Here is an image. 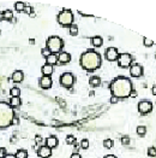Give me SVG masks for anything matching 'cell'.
Wrapping results in <instances>:
<instances>
[{
    "label": "cell",
    "mask_w": 156,
    "mask_h": 158,
    "mask_svg": "<svg viewBox=\"0 0 156 158\" xmlns=\"http://www.w3.org/2000/svg\"><path fill=\"white\" fill-rule=\"evenodd\" d=\"M35 141H36V144H40V142L42 141V138H41L40 135H36V138H35Z\"/></svg>",
    "instance_id": "8d00e7d4"
},
{
    "label": "cell",
    "mask_w": 156,
    "mask_h": 158,
    "mask_svg": "<svg viewBox=\"0 0 156 158\" xmlns=\"http://www.w3.org/2000/svg\"><path fill=\"white\" fill-rule=\"evenodd\" d=\"M117 62H118V65L120 68H123V69L124 68H129L132 64V56L130 53H121V54H119Z\"/></svg>",
    "instance_id": "8992f818"
},
{
    "label": "cell",
    "mask_w": 156,
    "mask_h": 158,
    "mask_svg": "<svg viewBox=\"0 0 156 158\" xmlns=\"http://www.w3.org/2000/svg\"><path fill=\"white\" fill-rule=\"evenodd\" d=\"M89 84L91 87H99V86H101V79L99 76H93L89 80Z\"/></svg>",
    "instance_id": "d6986e66"
},
{
    "label": "cell",
    "mask_w": 156,
    "mask_h": 158,
    "mask_svg": "<svg viewBox=\"0 0 156 158\" xmlns=\"http://www.w3.org/2000/svg\"><path fill=\"white\" fill-rule=\"evenodd\" d=\"M71 60V54L67 52H60L58 54V62L60 64H66Z\"/></svg>",
    "instance_id": "4fadbf2b"
},
{
    "label": "cell",
    "mask_w": 156,
    "mask_h": 158,
    "mask_svg": "<svg viewBox=\"0 0 156 158\" xmlns=\"http://www.w3.org/2000/svg\"><path fill=\"white\" fill-rule=\"evenodd\" d=\"M151 110H153V103L151 102H149V100H142V102L138 103V111L142 115L149 113Z\"/></svg>",
    "instance_id": "ba28073f"
},
{
    "label": "cell",
    "mask_w": 156,
    "mask_h": 158,
    "mask_svg": "<svg viewBox=\"0 0 156 158\" xmlns=\"http://www.w3.org/2000/svg\"><path fill=\"white\" fill-rule=\"evenodd\" d=\"M58 63V54H55V53H51L47 58H46V64H48V65H54V64H56Z\"/></svg>",
    "instance_id": "2e32d148"
},
{
    "label": "cell",
    "mask_w": 156,
    "mask_h": 158,
    "mask_svg": "<svg viewBox=\"0 0 156 158\" xmlns=\"http://www.w3.org/2000/svg\"><path fill=\"white\" fill-rule=\"evenodd\" d=\"M66 142H67L69 145H75V144H76V139H75L72 135H69V136L66 138Z\"/></svg>",
    "instance_id": "f1b7e54d"
},
{
    "label": "cell",
    "mask_w": 156,
    "mask_h": 158,
    "mask_svg": "<svg viewBox=\"0 0 156 158\" xmlns=\"http://www.w3.org/2000/svg\"><path fill=\"white\" fill-rule=\"evenodd\" d=\"M53 66L52 65H48V64H46V65H43L42 66V69H41V71H42V75L43 76H49L51 77V75L53 74Z\"/></svg>",
    "instance_id": "e0dca14e"
},
{
    "label": "cell",
    "mask_w": 156,
    "mask_h": 158,
    "mask_svg": "<svg viewBox=\"0 0 156 158\" xmlns=\"http://www.w3.org/2000/svg\"><path fill=\"white\" fill-rule=\"evenodd\" d=\"M130 74L132 77H141L143 75V66L141 64H133V65H131Z\"/></svg>",
    "instance_id": "30bf717a"
},
{
    "label": "cell",
    "mask_w": 156,
    "mask_h": 158,
    "mask_svg": "<svg viewBox=\"0 0 156 158\" xmlns=\"http://www.w3.org/2000/svg\"><path fill=\"white\" fill-rule=\"evenodd\" d=\"M4 158H16V156L15 155H11V153H7Z\"/></svg>",
    "instance_id": "ab89813d"
},
{
    "label": "cell",
    "mask_w": 156,
    "mask_h": 158,
    "mask_svg": "<svg viewBox=\"0 0 156 158\" xmlns=\"http://www.w3.org/2000/svg\"><path fill=\"white\" fill-rule=\"evenodd\" d=\"M80 147H82L83 150H86V149L89 147V141H88L86 139H83V140L80 141Z\"/></svg>",
    "instance_id": "f546056e"
},
{
    "label": "cell",
    "mask_w": 156,
    "mask_h": 158,
    "mask_svg": "<svg viewBox=\"0 0 156 158\" xmlns=\"http://www.w3.org/2000/svg\"><path fill=\"white\" fill-rule=\"evenodd\" d=\"M13 120H15L13 107L5 102H0V129L12 124Z\"/></svg>",
    "instance_id": "3957f363"
},
{
    "label": "cell",
    "mask_w": 156,
    "mask_h": 158,
    "mask_svg": "<svg viewBox=\"0 0 156 158\" xmlns=\"http://www.w3.org/2000/svg\"><path fill=\"white\" fill-rule=\"evenodd\" d=\"M63 46H64V42H63V40L59 36H51L46 41V47L51 51V53L58 54V52L61 51Z\"/></svg>",
    "instance_id": "5b68a950"
},
{
    "label": "cell",
    "mask_w": 156,
    "mask_h": 158,
    "mask_svg": "<svg viewBox=\"0 0 156 158\" xmlns=\"http://www.w3.org/2000/svg\"><path fill=\"white\" fill-rule=\"evenodd\" d=\"M25 11L26 13H29V15H31V16H34V12H32V7L31 6H25Z\"/></svg>",
    "instance_id": "d6a6232c"
},
{
    "label": "cell",
    "mask_w": 156,
    "mask_h": 158,
    "mask_svg": "<svg viewBox=\"0 0 156 158\" xmlns=\"http://www.w3.org/2000/svg\"><path fill=\"white\" fill-rule=\"evenodd\" d=\"M0 21H4V13L0 12Z\"/></svg>",
    "instance_id": "7bdbcfd3"
},
{
    "label": "cell",
    "mask_w": 156,
    "mask_h": 158,
    "mask_svg": "<svg viewBox=\"0 0 156 158\" xmlns=\"http://www.w3.org/2000/svg\"><path fill=\"white\" fill-rule=\"evenodd\" d=\"M10 94H11L12 97H19V94H21V89H19L18 87H13V88H11Z\"/></svg>",
    "instance_id": "cb8c5ba5"
},
{
    "label": "cell",
    "mask_w": 156,
    "mask_h": 158,
    "mask_svg": "<svg viewBox=\"0 0 156 158\" xmlns=\"http://www.w3.org/2000/svg\"><path fill=\"white\" fill-rule=\"evenodd\" d=\"M69 28H70V34L72 36H76L78 34V27L76 24H72V26H70Z\"/></svg>",
    "instance_id": "484cf974"
},
{
    "label": "cell",
    "mask_w": 156,
    "mask_h": 158,
    "mask_svg": "<svg viewBox=\"0 0 156 158\" xmlns=\"http://www.w3.org/2000/svg\"><path fill=\"white\" fill-rule=\"evenodd\" d=\"M103 158H117L114 155H107V156H104Z\"/></svg>",
    "instance_id": "60d3db41"
},
{
    "label": "cell",
    "mask_w": 156,
    "mask_h": 158,
    "mask_svg": "<svg viewBox=\"0 0 156 158\" xmlns=\"http://www.w3.org/2000/svg\"><path fill=\"white\" fill-rule=\"evenodd\" d=\"M91 44H93L94 47H101L102 44H103V39L101 36H94L91 39Z\"/></svg>",
    "instance_id": "ac0fdd59"
},
{
    "label": "cell",
    "mask_w": 156,
    "mask_h": 158,
    "mask_svg": "<svg viewBox=\"0 0 156 158\" xmlns=\"http://www.w3.org/2000/svg\"><path fill=\"white\" fill-rule=\"evenodd\" d=\"M25 4L24 2H22V1H17L16 4H15V10L17 11V12H23L24 10H25Z\"/></svg>",
    "instance_id": "ffe728a7"
},
{
    "label": "cell",
    "mask_w": 156,
    "mask_h": 158,
    "mask_svg": "<svg viewBox=\"0 0 156 158\" xmlns=\"http://www.w3.org/2000/svg\"><path fill=\"white\" fill-rule=\"evenodd\" d=\"M137 134H138L139 136H144V135L147 134V128H145L144 126H139V127H137Z\"/></svg>",
    "instance_id": "d4e9b609"
},
{
    "label": "cell",
    "mask_w": 156,
    "mask_h": 158,
    "mask_svg": "<svg viewBox=\"0 0 156 158\" xmlns=\"http://www.w3.org/2000/svg\"><path fill=\"white\" fill-rule=\"evenodd\" d=\"M80 65L86 71H94L101 66V56L95 51H86L80 56Z\"/></svg>",
    "instance_id": "7a4b0ae2"
},
{
    "label": "cell",
    "mask_w": 156,
    "mask_h": 158,
    "mask_svg": "<svg viewBox=\"0 0 156 158\" xmlns=\"http://www.w3.org/2000/svg\"><path fill=\"white\" fill-rule=\"evenodd\" d=\"M0 33H1V31H0Z\"/></svg>",
    "instance_id": "ee69618b"
},
{
    "label": "cell",
    "mask_w": 156,
    "mask_h": 158,
    "mask_svg": "<svg viewBox=\"0 0 156 158\" xmlns=\"http://www.w3.org/2000/svg\"><path fill=\"white\" fill-rule=\"evenodd\" d=\"M21 98L19 97H12L11 98V100H10V105L12 106V107H17V106L21 105Z\"/></svg>",
    "instance_id": "44dd1931"
},
{
    "label": "cell",
    "mask_w": 156,
    "mask_h": 158,
    "mask_svg": "<svg viewBox=\"0 0 156 158\" xmlns=\"http://www.w3.org/2000/svg\"><path fill=\"white\" fill-rule=\"evenodd\" d=\"M136 95H137V92H136V91H133V89H132V92H131L130 97H132V98H134V97H136Z\"/></svg>",
    "instance_id": "f35d334b"
},
{
    "label": "cell",
    "mask_w": 156,
    "mask_h": 158,
    "mask_svg": "<svg viewBox=\"0 0 156 158\" xmlns=\"http://www.w3.org/2000/svg\"><path fill=\"white\" fill-rule=\"evenodd\" d=\"M75 83V76L71 73H64L60 76V84L66 88H71Z\"/></svg>",
    "instance_id": "52a82bcc"
},
{
    "label": "cell",
    "mask_w": 156,
    "mask_h": 158,
    "mask_svg": "<svg viewBox=\"0 0 156 158\" xmlns=\"http://www.w3.org/2000/svg\"><path fill=\"white\" fill-rule=\"evenodd\" d=\"M11 79H12V81H13L15 83H19V82H22V81L24 80V73L21 71V70H17V71H15V73L12 74Z\"/></svg>",
    "instance_id": "5bb4252c"
},
{
    "label": "cell",
    "mask_w": 156,
    "mask_h": 158,
    "mask_svg": "<svg viewBox=\"0 0 156 158\" xmlns=\"http://www.w3.org/2000/svg\"><path fill=\"white\" fill-rule=\"evenodd\" d=\"M104 54H106V59L109 60V62H114V60H117L118 57H119V52H118V50H117L115 47H108V48L106 50Z\"/></svg>",
    "instance_id": "9c48e42d"
},
{
    "label": "cell",
    "mask_w": 156,
    "mask_h": 158,
    "mask_svg": "<svg viewBox=\"0 0 156 158\" xmlns=\"http://www.w3.org/2000/svg\"><path fill=\"white\" fill-rule=\"evenodd\" d=\"M148 156H150V157H156V147H149V149H148Z\"/></svg>",
    "instance_id": "4dcf8cb0"
},
{
    "label": "cell",
    "mask_w": 156,
    "mask_h": 158,
    "mask_svg": "<svg viewBox=\"0 0 156 158\" xmlns=\"http://www.w3.org/2000/svg\"><path fill=\"white\" fill-rule=\"evenodd\" d=\"M151 91H153V94H154V95H156V86H154V87H153V89H151Z\"/></svg>",
    "instance_id": "b9f144b4"
},
{
    "label": "cell",
    "mask_w": 156,
    "mask_h": 158,
    "mask_svg": "<svg viewBox=\"0 0 156 158\" xmlns=\"http://www.w3.org/2000/svg\"><path fill=\"white\" fill-rule=\"evenodd\" d=\"M37 155H39L41 158H49L52 156V150L45 145V146H41V147L39 149Z\"/></svg>",
    "instance_id": "7c38bea8"
},
{
    "label": "cell",
    "mask_w": 156,
    "mask_h": 158,
    "mask_svg": "<svg viewBox=\"0 0 156 158\" xmlns=\"http://www.w3.org/2000/svg\"><path fill=\"white\" fill-rule=\"evenodd\" d=\"M121 142H123V145H129L130 144V139L126 136V138H123L121 139Z\"/></svg>",
    "instance_id": "e575fe53"
},
{
    "label": "cell",
    "mask_w": 156,
    "mask_h": 158,
    "mask_svg": "<svg viewBox=\"0 0 156 158\" xmlns=\"http://www.w3.org/2000/svg\"><path fill=\"white\" fill-rule=\"evenodd\" d=\"M118 100H119V99H118L117 97L112 95V98H110V103H112V104H117V103H118Z\"/></svg>",
    "instance_id": "d590c367"
},
{
    "label": "cell",
    "mask_w": 156,
    "mask_h": 158,
    "mask_svg": "<svg viewBox=\"0 0 156 158\" xmlns=\"http://www.w3.org/2000/svg\"><path fill=\"white\" fill-rule=\"evenodd\" d=\"M45 142H46V146L49 147V149L52 150V149H54V147L58 146V142H59V141H58V139H56L55 136H49V138L46 139Z\"/></svg>",
    "instance_id": "9a60e30c"
},
{
    "label": "cell",
    "mask_w": 156,
    "mask_h": 158,
    "mask_svg": "<svg viewBox=\"0 0 156 158\" xmlns=\"http://www.w3.org/2000/svg\"><path fill=\"white\" fill-rule=\"evenodd\" d=\"M58 23L63 27H70L73 24V13L69 9H64L58 15Z\"/></svg>",
    "instance_id": "277c9868"
},
{
    "label": "cell",
    "mask_w": 156,
    "mask_h": 158,
    "mask_svg": "<svg viewBox=\"0 0 156 158\" xmlns=\"http://www.w3.org/2000/svg\"><path fill=\"white\" fill-rule=\"evenodd\" d=\"M143 44H144V46H147V47H151V46L154 45V41L150 40V39H148V38H144V39H143Z\"/></svg>",
    "instance_id": "83f0119b"
},
{
    "label": "cell",
    "mask_w": 156,
    "mask_h": 158,
    "mask_svg": "<svg viewBox=\"0 0 156 158\" xmlns=\"http://www.w3.org/2000/svg\"><path fill=\"white\" fill-rule=\"evenodd\" d=\"M15 156L16 158H28V152H26V150H18Z\"/></svg>",
    "instance_id": "603a6c76"
},
{
    "label": "cell",
    "mask_w": 156,
    "mask_h": 158,
    "mask_svg": "<svg viewBox=\"0 0 156 158\" xmlns=\"http://www.w3.org/2000/svg\"><path fill=\"white\" fill-rule=\"evenodd\" d=\"M71 158H82V157H80V155H79L78 152H75V153H72Z\"/></svg>",
    "instance_id": "74e56055"
},
{
    "label": "cell",
    "mask_w": 156,
    "mask_h": 158,
    "mask_svg": "<svg viewBox=\"0 0 156 158\" xmlns=\"http://www.w3.org/2000/svg\"><path fill=\"white\" fill-rule=\"evenodd\" d=\"M41 54H42L43 57H46V58H47V57H48V56L51 54V51H49V50H48L47 47H43V48L41 50Z\"/></svg>",
    "instance_id": "1f68e13d"
},
{
    "label": "cell",
    "mask_w": 156,
    "mask_h": 158,
    "mask_svg": "<svg viewBox=\"0 0 156 158\" xmlns=\"http://www.w3.org/2000/svg\"><path fill=\"white\" fill-rule=\"evenodd\" d=\"M110 91H112V94L114 97H117L118 99L119 98H127V97H130L131 92H132V82L127 77L119 76L112 81Z\"/></svg>",
    "instance_id": "6da1fadb"
},
{
    "label": "cell",
    "mask_w": 156,
    "mask_h": 158,
    "mask_svg": "<svg viewBox=\"0 0 156 158\" xmlns=\"http://www.w3.org/2000/svg\"><path fill=\"white\" fill-rule=\"evenodd\" d=\"M2 13H4V20L5 21H11L13 18V12L11 10H5Z\"/></svg>",
    "instance_id": "7402d4cb"
},
{
    "label": "cell",
    "mask_w": 156,
    "mask_h": 158,
    "mask_svg": "<svg viewBox=\"0 0 156 158\" xmlns=\"http://www.w3.org/2000/svg\"><path fill=\"white\" fill-rule=\"evenodd\" d=\"M6 155H7V153H6V149L0 147V158H4Z\"/></svg>",
    "instance_id": "836d02e7"
},
{
    "label": "cell",
    "mask_w": 156,
    "mask_h": 158,
    "mask_svg": "<svg viewBox=\"0 0 156 158\" xmlns=\"http://www.w3.org/2000/svg\"><path fill=\"white\" fill-rule=\"evenodd\" d=\"M113 145H114V142H113V140H110V139H106L103 141V146L106 149H112Z\"/></svg>",
    "instance_id": "4316f807"
},
{
    "label": "cell",
    "mask_w": 156,
    "mask_h": 158,
    "mask_svg": "<svg viewBox=\"0 0 156 158\" xmlns=\"http://www.w3.org/2000/svg\"><path fill=\"white\" fill-rule=\"evenodd\" d=\"M53 81L49 76H42L40 79V87L43 88V89H49L52 87Z\"/></svg>",
    "instance_id": "8fae6325"
}]
</instances>
